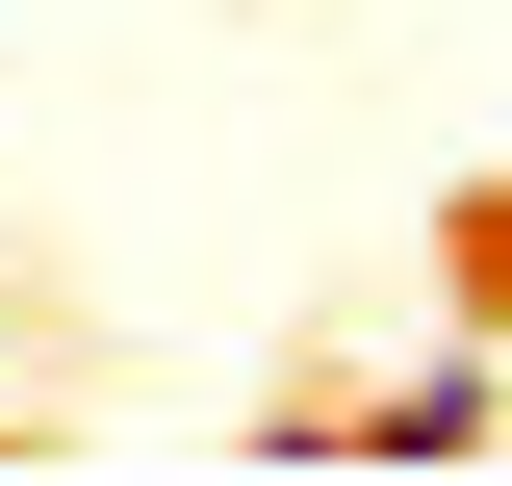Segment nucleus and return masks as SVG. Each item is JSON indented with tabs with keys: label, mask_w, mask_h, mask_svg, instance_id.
Returning a JSON list of instances; mask_svg holds the SVG:
<instances>
[{
	"label": "nucleus",
	"mask_w": 512,
	"mask_h": 486,
	"mask_svg": "<svg viewBox=\"0 0 512 486\" xmlns=\"http://www.w3.org/2000/svg\"><path fill=\"white\" fill-rule=\"evenodd\" d=\"M333 461H487V359H410L384 410H333Z\"/></svg>",
	"instance_id": "f257e3e1"
}]
</instances>
